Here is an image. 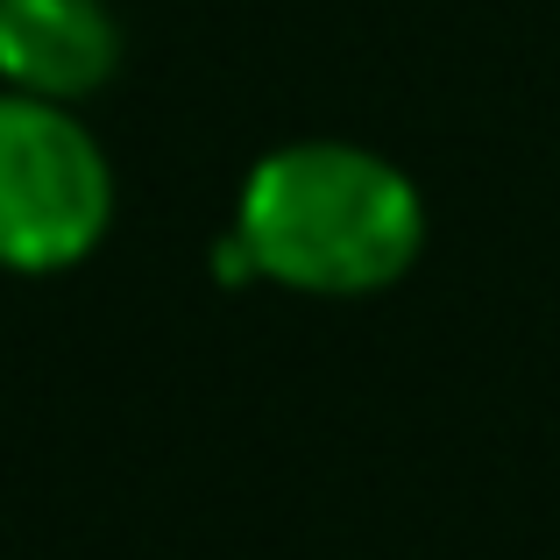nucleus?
I'll list each match as a JSON object with an SVG mask.
<instances>
[{
	"label": "nucleus",
	"mask_w": 560,
	"mask_h": 560,
	"mask_svg": "<svg viewBox=\"0 0 560 560\" xmlns=\"http://www.w3.org/2000/svg\"><path fill=\"white\" fill-rule=\"evenodd\" d=\"M234 242L262 284L305 299L390 291L425 248V199L362 142H284L256 156L234 199Z\"/></svg>",
	"instance_id": "f257e3e1"
},
{
	"label": "nucleus",
	"mask_w": 560,
	"mask_h": 560,
	"mask_svg": "<svg viewBox=\"0 0 560 560\" xmlns=\"http://www.w3.org/2000/svg\"><path fill=\"white\" fill-rule=\"evenodd\" d=\"M114 171L65 100L0 93V270L57 277L100 248Z\"/></svg>",
	"instance_id": "f03ea898"
},
{
	"label": "nucleus",
	"mask_w": 560,
	"mask_h": 560,
	"mask_svg": "<svg viewBox=\"0 0 560 560\" xmlns=\"http://www.w3.org/2000/svg\"><path fill=\"white\" fill-rule=\"evenodd\" d=\"M121 65L107 0H0V85L36 100H85Z\"/></svg>",
	"instance_id": "7ed1b4c3"
}]
</instances>
